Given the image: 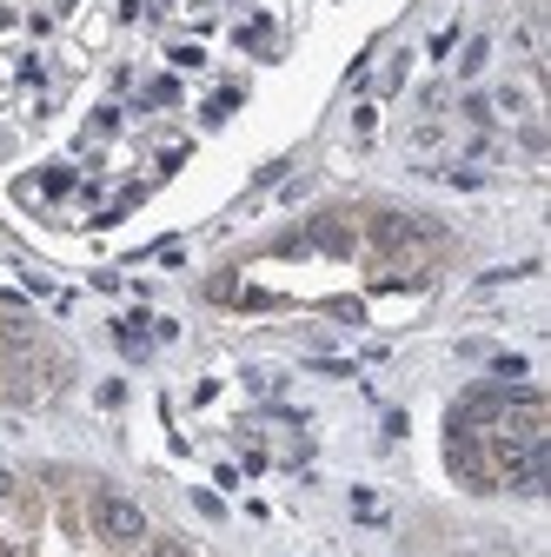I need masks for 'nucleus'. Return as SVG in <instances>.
<instances>
[{"instance_id": "1", "label": "nucleus", "mask_w": 551, "mask_h": 557, "mask_svg": "<svg viewBox=\"0 0 551 557\" xmlns=\"http://www.w3.org/2000/svg\"><path fill=\"white\" fill-rule=\"evenodd\" d=\"M87 524H94V537L100 544H113V550H140L154 531H147V511L133 505V498H120L113 484H87Z\"/></svg>"}, {"instance_id": "2", "label": "nucleus", "mask_w": 551, "mask_h": 557, "mask_svg": "<svg viewBox=\"0 0 551 557\" xmlns=\"http://www.w3.org/2000/svg\"><path fill=\"white\" fill-rule=\"evenodd\" d=\"M140 550H147V557H193V544H186V537H147Z\"/></svg>"}, {"instance_id": "3", "label": "nucleus", "mask_w": 551, "mask_h": 557, "mask_svg": "<svg viewBox=\"0 0 551 557\" xmlns=\"http://www.w3.org/2000/svg\"><path fill=\"white\" fill-rule=\"evenodd\" d=\"M14 498H21V478H14L8 465H0V505H14Z\"/></svg>"}]
</instances>
